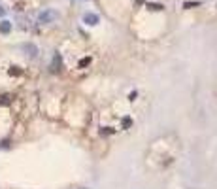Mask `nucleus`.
Segmentation results:
<instances>
[{"label": "nucleus", "instance_id": "1", "mask_svg": "<svg viewBox=\"0 0 217 189\" xmlns=\"http://www.w3.org/2000/svg\"><path fill=\"white\" fill-rule=\"evenodd\" d=\"M55 17H57V15H55V12H53V9H45V12H42V13H40L38 21H40V23H51Z\"/></svg>", "mask_w": 217, "mask_h": 189}, {"label": "nucleus", "instance_id": "2", "mask_svg": "<svg viewBox=\"0 0 217 189\" xmlns=\"http://www.w3.org/2000/svg\"><path fill=\"white\" fill-rule=\"evenodd\" d=\"M83 19H85V23H89V25H96L98 23V17H96V15H92V13H87Z\"/></svg>", "mask_w": 217, "mask_h": 189}, {"label": "nucleus", "instance_id": "3", "mask_svg": "<svg viewBox=\"0 0 217 189\" xmlns=\"http://www.w3.org/2000/svg\"><path fill=\"white\" fill-rule=\"evenodd\" d=\"M9 28H12V25H9L8 21L0 23V32H9Z\"/></svg>", "mask_w": 217, "mask_h": 189}, {"label": "nucleus", "instance_id": "4", "mask_svg": "<svg viewBox=\"0 0 217 189\" xmlns=\"http://www.w3.org/2000/svg\"><path fill=\"white\" fill-rule=\"evenodd\" d=\"M4 13H6V9H4L2 6H0V15H4Z\"/></svg>", "mask_w": 217, "mask_h": 189}]
</instances>
